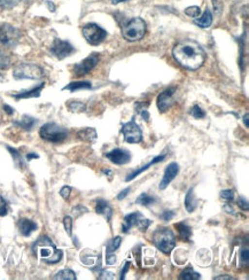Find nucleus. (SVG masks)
<instances>
[{
	"mask_svg": "<svg viewBox=\"0 0 249 280\" xmlns=\"http://www.w3.org/2000/svg\"><path fill=\"white\" fill-rule=\"evenodd\" d=\"M172 55L183 68L197 70L203 65L206 53L194 40H184L173 47Z\"/></svg>",
	"mask_w": 249,
	"mask_h": 280,
	"instance_id": "obj_1",
	"label": "nucleus"
},
{
	"mask_svg": "<svg viewBox=\"0 0 249 280\" xmlns=\"http://www.w3.org/2000/svg\"><path fill=\"white\" fill-rule=\"evenodd\" d=\"M33 253L47 264H56L64 257V251L58 249L46 235L38 238L33 245Z\"/></svg>",
	"mask_w": 249,
	"mask_h": 280,
	"instance_id": "obj_2",
	"label": "nucleus"
},
{
	"mask_svg": "<svg viewBox=\"0 0 249 280\" xmlns=\"http://www.w3.org/2000/svg\"><path fill=\"white\" fill-rule=\"evenodd\" d=\"M153 244L157 249L165 254H170L176 246V237L168 228H159L155 230L152 237Z\"/></svg>",
	"mask_w": 249,
	"mask_h": 280,
	"instance_id": "obj_3",
	"label": "nucleus"
},
{
	"mask_svg": "<svg viewBox=\"0 0 249 280\" xmlns=\"http://www.w3.org/2000/svg\"><path fill=\"white\" fill-rule=\"evenodd\" d=\"M122 33L128 42H138L146 33V22L140 17L132 18L123 27Z\"/></svg>",
	"mask_w": 249,
	"mask_h": 280,
	"instance_id": "obj_4",
	"label": "nucleus"
},
{
	"mask_svg": "<svg viewBox=\"0 0 249 280\" xmlns=\"http://www.w3.org/2000/svg\"><path fill=\"white\" fill-rule=\"evenodd\" d=\"M68 133L67 129L56 123H46L39 130V136L42 139L54 144L62 143L67 139Z\"/></svg>",
	"mask_w": 249,
	"mask_h": 280,
	"instance_id": "obj_5",
	"label": "nucleus"
},
{
	"mask_svg": "<svg viewBox=\"0 0 249 280\" xmlns=\"http://www.w3.org/2000/svg\"><path fill=\"white\" fill-rule=\"evenodd\" d=\"M15 80H40L44 76V70L38 65L18 64L13 70Z\"/></svg>",
	"mask_w": 249,
	"mask_h": 280,
	"instance_id": "obj_6",
	"label": "nucleus"
},
{
	"mask_svg": "<svg viewBox=\"0 0 249 280\" xmlns=\"http://www.w3.org/2000/svg\"><path fill=\"white\" fill-rule=\"evenodd\" d=\"M21 31L8 23L0 26V44L5 47H15L21 39Z\"/></svg>",
	"mask_w": 249,
	"mask_h": 280,
	"instance_id": "obj_7",
	"label": "nucleus"
},
{
	"mask_svg": "<svg viewBox=\"0 0 249 280\" xmlns=\"http://www.w3.org/2000/svg\"><path fill=\"white\" fill-rule=\"evenodd\" d=\"M82 33H83V36L86 39V42L94 46L101 44L107 37V31L96 23H89L84 26Z\"/></svg>",
	"mask_w": 249,
	"mask_h": 280,
	"instance_id": "obj_8",
	"label": "nucleus"
},
{
	"mask_svg": "<svg viewBox=\"0 0 249 280\" xmlns=\"http://www.w3.org/2000/svg\"><path fill=\"white\" fill-rule=\"evenodd\" d=\"M98 62H99V54L97 53H92V54L87 56L86 59H84L83 61H81L80 64L75 65L72 68V72H74L75 76L81 77L84 75L89 74L90 71H92L94 68L97 67Z\"/></svg>",
	"mask_w": 249,
	"mask_h": 280,
	"instance_id": "obj_9",
	"label": "nucleus"
},
{
	"mask_svg": "<svg viewBox=\"0 0 249 280\" xmlns=\"http://www.w3.org/2000/svg\"><path fill=\"white\" fill-rule=\"evenodd\" d=\"M122 133L124 136V140L129 144H139L143 140V132L134 121L128 122L123 125Z\"/></svg>",
	"mask_w": 249,
	"mask_h": 280,
	"instance_id": "obj_10",
	"label": "nucleus"
},
{
	"mask_svg": "<svg viewBox=\"0 0 249 280\" xmlns=\"http://www.w3.org/2000/svg\"><path fill=\"white\" fill-rule=\"evenodd\" d=\"M50 51H51V54L53 56H55L56 59L62 60L67 58L69 55H71L72 53L75 52V49L70 43L67 42V40L56 38L54 42H53Z\"/></svg>",
	"mask_w": 249,
	"mask_h": 280,
	"instance_id": "obj_11",
	"label": "nucleus"
},
{
	"mask_svg": "<svg viewBox=\"0 0 249 280\" xmlns=\"http://www.w3.org/2000/svg\"><path fill=\"white\" fill-rule=\"evenodd\" d=\"M175 91H176V87H170V89H166V91H163V92L157 97L156 105H157V108L160 109V112L165 113L172 106L173 94H175Z\"/></svg>",
	"mask_w": 249,
	"mask_h": 280,
	"instance_id": "obj_12",
	"label": "nucleus"
},
{
	"mask_svg": "<svg viewBox=\"0 0 249 280\" xmlns=\"http://www.w3.org/2000/svg\"><path fill=\"white\" fill-rule=\"evenodd\" d=\"M106 157L109 160V161L115 163V165H127V163L130 162L131 154L125 149L115 148V149L110 150L109 153H107Z\"/></svg>",
	"mask_w": 249,
	"mask_h": 280,
	"instance_id": "obj_13",
	"label": "nucleus"
},
{
	"mask_svg": "<svg viewBox=\"0 0 249 280\" xmlns=\"http://www.w3.org/2000/svg\"><path fill=\"white\" fill-rule=\"evenodd\" d=\"M178 172H179V165H177V163H171V165H169L168 166H166L162 181H161L160 182V186H159L160 190H166L170 182L176 178V176L178 175Z\"/></svg>",
	"mask_w": 249,
	"mask_h": 280,
	"instance_id": "obj_14",
	"label": "nucleus"
},
{
	"mask_svg": "<svg viewBox=\"0 0 249 280\" xmlns=\"http://www.w3.org/2000/svg\"><path fill=\"white\" fill-rule=\"evenodd\" d=\"M17 228L22 235H24V237H29L33 232H34L37 229H38V225H37L33 221H31V219L22 218L17 223Z\"/></svg>",
	"mask_w": 249,
	"mask_h": 280,
	"instance_id": "obj_15",
	"label": "nucleus"
},
{
	"mask_svg": "<svg viewBox=\"0 0 249 280\" xmlns=\"http://www.w3.org/2000/svg\"><path fill=\"white\" fill-rule=\"evenodd\" d=\"M44 86H45V83H42V84L37 85V86H34L33 89L24 90V91H21V92H18V93H15V94H13V97L17 100L38 98V97L40 96V92H42V90L44 89Z\"/></svg>",
	"mask_w": 249,
	"mask_h": 280,
	"instance_id": "obj_16",
	"label": "nucleus"
},
{
	"mask_svg": "<svg viewBox=\"0 0 249 280\" xmlns=\"http://www.w3.org/2000/svg\"><path fill=\"white\" fill-rule=\"evenodd\" d=\"M141 218H143V215H141L140 213L129 214V215L124 217V225H123L122 231L124 232V233H127V232H129V230H130L132 226L138 225V223L140 222Z\"/></svg>",
	"mask_w": 249,
	"mask_h": 280,
	"instance_id": "obj_17",
	"label": "nucleus"
},
{
	"mask_svg": "<svg viewBox=\"0 0 249 280\" xmlns=\"http://www.w3.org/2000/svg\"><path fill=\"white\" fill-rule=\"evenodd\" d=\"M96 212H97V214H100V215L105 216L108 222H110V219H112L113 209H112V207H110V204L105 200H98L97 201Z\"/></svg>",
	"mask_w": 249,
	"mask_h": 280,
	"instance_id": "obj_18",
	"label": "nucleus"
},
{
	"mask_svg": "<svg viewBox=\"0 0 249 280\" xmlns=\"http://www.w3.org/2000/svg\"><path fill=\"white\" fill-rule=\"evenodd\" d=\"M194 23L200 28H202V29H207V28H209L211 26V23H213V14H211L210 9L207 8L201 16L195 17Z\"/></svg>",
	"mask_w": 249,
	"mask_h": 280,
	"instance_id": "obj_19",
	"label": "nucleus"
},
{
	"mask_svg": "<svg viewBox=\"0 0 249 280\" xmlns=\"http://www.w3.org/2000/svg\"><path fill=\"white\" fill-rule=\"evenodd\" d=\"M166 159V155H160V156H156V157H154V159L152 160V161H150L149 163H147L146 165H144L143 168H139L138 170H135L134 172H132V174H130L128 176L127 178H125V181H132V179H134L135 177H138V176H139L141 172H144V171H146L147 169H149L150 166H152L153 165H155V163H159V162H161V161H163V160Z\"/></svg>",
	"mask_w": 249,
	"mask_h": 280,
	"instance_id": "obj_20",
	"label": "nucleus"
},
{
	"mask_svg": "<svg viewBox=\"0 0 249 280\" xmlns=\"http://www.w3.org/2000/svg\"><path fill=\"white\" fill-rule=\"evenodd\" d=\"M37 122L38 121H37L36 118L31 117V116L29 115H24V116H22V118L20 119V121L15 122V124H17V127H20L21 129H23V130L31 131L34 127H36Z\"/></svg>",
	"mask_w": 249,
	"mask_h": 280,
	"instance_id": "obj_21",
	"label": "nucleus"
},
{
	"mask_svg": "<svg viewBox=\"0 0 249 280\" xmlns=\"http://www.w3.org/2000/svg\"><path fill=\"white\" fill-rule=\"evenodd\" d=\"M198 207V200L194 196V190L193 188H190V191L187 192L185 198V208L188 213H193Z\"/></svg>",
	"mask_w": 249,
	"mask_h": 280,
	"instance_id": "obj_22",
	"label": "nucleus"
},
{
	"mask_svg": "<svg viewBox=\"0 0 249 280\" xmlns=\"http://www.w3.org/2000/svg\"><path fill=\"white\" fill-rule=\"evenodd\" d=\"M92 87V84L90 82H71L68 85H66L64 90H69L70 92H76L78 90H89Z\"/></svg>",
	"mask_w": 249,
	"mask_h": 280,
	"instance_id": "obj_23",
	"label": "nucleus"
},
{
	"mask_svg": "<svg viewBox=\"0 0 249 280\" xmlns=\"http://www.w3.org/2000/svg\"><path fill=\"white\" fill-rule=\"evenodd\" d=\"M176 228L178 229L179 237H181L182 240H184V241L190 240V238L192 235L191 226H188L185 222H181V223H178V224H176Z\"/></svg>",
	"mask_w": 249,
	"mask_h": 280,
	"instance_id": "obj_24",
	"label": "nucleus"
},
{
	"mask_svg": "<svg viewBox=\"0 0 249 280\" xmlns=\"http://www.w3.org/2000/svg\"><path fill=\"white\" fill-rule=\"evenodd\" d=\"M77 137L81 138L83 140H89V141H93L97 139V132L94 129L92 128H85L83 130H81L77 133Z\"/></svg>",
	"mask_w": 249,
	"mask_h": 280,
	"instance_id": "obj_25",
	"label": "nucleus"
},
{
	"mask_svg": "<svg viewBox=\"0 0 249 280\" xmlns=\"http://www.w3.org/2000/svg\"><path fill=\"white\" fill-rule=\"evenodd\" d=\"M53 279H60V280H76V273H75L70 269H65L59 271L56 275L53 277Z\"/></svg>",
	"mask_w": 249,
	"mask_h": 280,
	"instance_id": "obj_26",
	"label": "nucleus"
},
{
	"mask_svg": "<svg viewBox=\"0 0 249 280\" xmlns=\"http://www.w3.org/2000/svg\"><path fill=\"white\" fill-rule=\"evenodd\" d=\"M179 278L183 280H198L201 278L200 273L195 272L192 267H186L185 270H183Z\"/></svg>",
	"mask_w": 249,
	"mask_h": 280,
	"instance_id": "obj_27",
	"label": "nucleus"
},
{
	"mask_svg": "<svg viewBox=\"0 0 249 280\" xmlns=\"http://www.w3.org/2000/svg\"><path fill=\"white\" fill-rule=\"evenodd\" d=\"M7 149H8V152L12 154V156H13L15 165H17L18 168H24V165H24V161H23V159H22L20 152L17 149L12 148V147H9V146H7Z\"/></svg>",
	"mask_w": 249,
	"mask_h": 280,
	"instance_id": "obj_28",
	"label": "nucleus"
},
{
	"mask_svg": "<svg viewBox=\"0 0 249 280\" xmlns=\"http://www.w3.org/2000/svg\"><path fill=\"white\" fill-rule=\"evenodd\" d=\"M121 242H122V238L121 237L113 238L112 240L108 242V245H107V254L114 253L115 250H117L118 248H119V246H121Z\"/></svg>",
	"mask_w": 249,
	"mask_h": 280,
	"instance_id": "obj_29",
	"label": "nucleus"
},
{
	"mask_svg": "<svg viewBox=\"0 0 249 280\" xmlns=\"http://www.w3.org/2000/svg\"><path fill=\"white\" fill-rule=\"evenodd\" d=\"M23 1H26V0H0V8L12 9Z\"/></svg>",
	"mask_w": 249,
	"mask_h": 280,
	"instance_id": "obj_30",
	"label": "nucleus"
},
{
	"mask_svg": "<svg viewBox=\"0 0 249 280\" xmlns=\"http://www.w3.org/2000/svg\"><path fill=\"white\" fill-rule=\"evenodd\" d=\"M154 201H155V199H154L153 197L148 196L147 193H143L137 198L135 202L138 204H143V206H149V204L154 203Z\"/></svg>",
	"mask_w": 249,
	"mask_h": 280,
	"instance_id": "obj_31",
	"label": "nucleus"
},
{
	"mask_svg": "<svg viewBox=\"0 0 249 280\" xmlns=\"http://www.w3.org/2000/svg\"><path fill=\"white\" fill-rule=\"evenodd\" d=\"M11 66V58L0 49V70H5Z\"/></svg>",
	"mask_w": 249,
	"mask_h": 280,
	"instance_id": "obj_32",
	"label": "nucleus"
},
{
	"mask_svg": "<svg viewBox=\"0 0 249 280\" xmlns=\"http://www.w3.org/2000/svg\"><path fill=\"white\" fill-rule=\"evenodd\" d=\"M68 108L74 113L84 112L85 111V105L81 101H75V100H72V101L68 102Z\"/></svg>",
	"mask_w": 249,
	"mask_h": 280,
	"instance_id": "obj_33",
	"label": "nucleus"
},
{
	"mask_svg": "<svg viewBox=\"0 0 249 280\" xmlns=\"http://www.w3.org/2000/svg\"><path fill=\"white\" fill-rule=\"evenodd\" d=\"M190 114L193 116L194 118H198V119L203 118L204 116H206V113H204L203 109L201 108L200 106H198V105H195V106L192 107L191 111H190Z\"/></svg>",
	"mask_w": 249,
	"mask_h": 280,
	"instance_id": "obj_34",
	"label": "nucleus"
},
{
	"mask_svg": "<svg viewBox=\"0 0 249 280\" xmlns=\"http://www.w3.org/2000/svg\"><path fill=\"white\" fill-rule=\"evenodd\" d=\"M185 14L188 15V16L195 18V17L200 16L201 9L200 7H198V6H192V7H188L185 9Z\"/></svg>",
	"mask_w": 249,
	"mask_h": 280,
	"instance_id": "obj_35",
	"label": "nucleus"
},
{
	"mask_svg": "<svg viewBox=\"0 0 249 280\" xmlns=\"http://www.w3.org/2000/svg\"><path fill=\"white\" fill-rule=\"evenodd\" d=\"M220 198H222L223 200H225V201H233L234 200V193H233V191L231 190H224L220 192Z\"/></svg>",
	"mask_w": 249,
	"mask_h": 280,
	"instance_id": "obj_36",
	"label": "nucleus"
},
{
	"mask_svg": "<svg viewBox=\"0 0 249 280\" xmlns=\"http://www.w3.org/2000/svg\"><path fill=\"white\" fill-rule=\"evenodd\" d=\"M8 214V204L4 198L0 196V216H6Z\"/></svg>",
	"mask_w": 249,
	"mask_h": 280,
	"instance_id": "obj_37",
	"label": "nucleus"
},
{
	"mask_svg": "<svg viewBox=\"0 0 249 280\" xmlns=\"http://www.w3.org/2000/svg\"><path fill=\"white\" fill-rule=\"evenodd\" d=\"M64 225H65L66 232H67L69 235H71V233H72V219H71V217H69V216L65 217Z\"/></svg>",
	"mask_w": 249,
	"mask_h": 280,
	"instance_id": "obj_38",
	"label": "nucleus"
},
{
	"mask_svg": "<svg viewBox=\"0 0 249 280\" xmlns=\"http://www.w3.org/2000/svg\"><path fill=\"white\" fill-rule=\"evenodd\" d=\"M150 224H152V222L149 221V219H146V218H141L140 219V222L138 223V229L140 230V231H146V229L148 228V226H149Z\"/></svg>",
	"mask_w": 249,
	"mask_h": 280,
	"instance_id": "obj_39",
	"label": "nucleus"
},
{
	"mask_svg": "<svg viewBox=\"0 0 249 280\" xmlns=\"http://www.w3.org/2000/svg\"><path fill=\"white\" fill-rule=\"evenodd\" d=\"M236 204L239 206V208L242 209V210H246V212H247V210L249 209L247 200L244 199V198H239V199L236 200Z\"/></svg>",
	"mask_w": 249,
	"mask_h": 280,
	"instance_id": "obj_40",
	"label": "nucleus"
},
{
	"mask_svg": "<svg viewBox=\"0 0 249 280\" xmlns=\"http://www.w3.org/2000/svg\"><path fill=\"white\" fill-rule=\"evenodd\" d=\"M173 217H175V213L171 212V210H165V212L162 213V215H161V218H162L163 221H166V222L172 219Z\"/></svg>",
	"mask_w": 249,
	"mask_h": 280,
	"instance_id": "obj_41",
	"label": "nucleus"
},
{
	"mask_svg": "<svg viewBox=\"0 0 249 280\" xmlns=\"http://www.w3.org/2000/svg\"><path fill=\"white\" fill-rule=\"evenodd\" d=\"M70 192H71V188L69 186H64L61 188V191H60V196L64 198L65 200H68L69 199V196H70Z\"/></svg>",
	"mask_w": 249,
	"mask_h": 280,
	"instance_id": "obj_42",
	"label": "nucleus"
},
{
	"mask_svg": "<svg viewBox=\"0 0 249 280\" xmlns=\"http://www.w3.org/2000/svg\"><path fill=\"white\" fill-rule=\"evenodd\" d=\"M72 213H74L75 216L78 217V216L83 215V214H85V213H87V209L83 206H77V207H75L74 209H72Z\"/></svg>",
	"mask_w": 249,
	"mask_h": 280,
	"instance_id": "obj_43",
	"label": "nucleus"
},
{
	"mask_svg": "<svg viewBox=\"0 0 249 280\" xmlns=\"http://www.w3.org/2000/svg\"><path fill=\"white\" fill-rule=\"evenodd\" d=\"M98 279H115V275L109 271H102L98 277Z\"/></svg>",
	"mask_w": 249,
	"mask_h": 280,
	"instance_id": "obj_44",
	"label": "nucleus"
},
{
	"mask_svg": "<svg viewBox=\"0 0 249 280\" xmlns=\"http://www.w3.org/2000/svg\"><path fill=\"white\" fill-rule=\"evenodd\" d=\"M106 262L108 265H113V264L116 263V256L114 254H107V257H106Z\"/></svg>",
	"mask_w": 249,
	"mask_h": 280,
	"instance_id": "obj_45",
	"label": "nucleus"
},
{
	"mask_svg": "<svg viewBox=\"0 0 249 280\" xmlns=\"http://www.w3.org/2000/svg\"><path fill=\"white\" fill-rule=\"evenodd\" d=\"M241 260H242V262H244L245 264H248V261H249V251L247 248L246 249H244L241 251Z\"/></svg>",
	"mask_w": 249,
	"mask_h": 280,
	"instance_id": "obj_46",
	"label": "nucleus"
},
{
	"mask_svg": "<svg viewBox=\"0 0 249 280\" xmlns=\"http://www.w3.org/2000/svg\"><path fill=\"white\" fill-rule=\"evenodd\" d=\"M130 191H131L130 187L125 188L124 191H122L121 193H119L118 196H117V200H123V199H124V198H127L128 194H129V192H130Z\"/></svg>",
	"mask_w": 249,
	"mask_h": 280,
	"instance_id": "obj_47",
	"label": "nucleus"
},
{
	"mask_svg": "<svg viewBox=\"0 0 249 280\" xmlns=\"http://www.w3.org/2000/svg\"><path fill=\"white\" fill-rule=\"evenodd\" d=\"M214 8H215V12H220L222 11V0H213Z\"/></svg>",
	"mask_w": 249,
	"mask_h": 280,
	"instance_id": "obj_48",
	"label": "nucleus"
},
{
	"mask_svg": "<svg viewBox=\"0 0 249 280\" xmlns=\"http://www.w3.org/2000/svg\"><path fill=\"white\" fill-rule=\"evenodd\" d=\"M129 267H130V262H127V263H125L124 267H123V269H122V272H121V278H119V279H121V280L124 279V277H125V275H127V272H128Z\"/></svg>",
	"mask_w": 249,
	"mask_h": 280,
	"instance_id": "obj_49",
	"label": "nucleus"
},
{
	"mask_svg": "<svg viewBox=\"0 0 249 280\" xmlns=\"http://www.w3.org/2000/svg\"><path fill=\"white\" fill-rule=\"evenodd\" d=\"M4 111L7 113L8 115H13L14 114V109L12 107H9L8 105H4Z\"/></svg>",
	"mask_w": 249,
	"mask_h": 280,
	"instance_id": "obj_50",
	"label": "nucleus"
},
{
	"mask_svg": "<svg viewBox=\"0 0 249 280\" xmlns=\"http://www.w3.org/2000/svg\"><path fill=\"white\" fill-rule=\"evenodd\" d=\"M224 210H225L226 213H229V214H231V215H234V210H233V208L231 206H229V204H225V206L223 207Z\"/></svg>",
	"mask_w": 249,
	"mask_h": 280,
	"instance_id": "obj_51",
	"label": "nucleus"
},
{
	"mask_svg": "<svg viewBox=\"0 0 249 280\" xmlns=\"http://www.w3.org/2000/svg\"><path fill=\"white\" fill-rule=\"evenodd\" d=\"M31 159H39V156H38V154H34V153H30V154H28L27 155V160H30Z\"/></svg>",
	"mask_w": 249,
	"mask_h": 280,
	"instance_id": "obj_52",
	"label": "nucleus"
},
{
	"mask_svg": "<svg viewBox=\"0 0 249 280\" xmlns=\"http://www.w3.org/2000/svg\"><path fill=\"white\" fill-rule=\"evenodd\" d=\"M215 279L217 280H219V279H226V280H232L233 278L232 277H230V276H222V277H216Z\"/></svg>",
	"mask_w": 249,
	"mask_h": 280,
	"instance_id": "obj_53",
	"label": "nucleus"
},
{
	"mask_svg": "<svg viewBox=\"0 0 249 280\" xmlns=\"http://www.w3.org/2000/svg\"><path fill=\"white\" fill-rule=\"evenodd\" d=\"M124 1H128V0H110V2H112V4H115V5L119 4V2H124Z\"/></svg>",
	"mask_w": 249,
	"mask_h": 280,
	"instance_id": "obj_54",
	"label": "nucleus"
},
{
	"mask_svg": "<svg viewBox=\"0 0 249 280\" xmlns=\"http://www.w3.org/2000/svg\"><path fill=\"white\" fill-rule=\"evenodd\" d=\"M244 121H245L246 128H248V127H249V124H248V114H246V115H245V118H244Z\"/></svg>",
	"mask_w": 249,
	"mask_h": 280,
	"instance_id": "obj_55",
	"label": "nucleus"
},
{
	"mask_svg": "<svg viewBox=\"0 0 249 280\" xmlns=\"http://www.w3.org/2000/svg\"><path fill=\"white\" fill-rule=\"evenodd\" d=\"M47 5H49V6H50V8H51V9H50V11H52V12H54V11H55L54 5H53L52 2H47Z\"/></svg>",
	"mask_w": 249,
	"mask_h": 280,
	"instance_id": "obj_56",
	"label": "nucleus"
}]
</instances>
